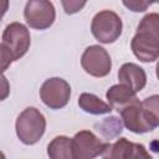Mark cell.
<instances>
[{"instance_id": "obj_1", "label": "cell", "mask_w": 159, "mask_h": 159, "mask_svg": "<svg viewBox=\"0 0 159 159\" xmlns=\"http://www.w3.org/2000/svg\"><path fill=\"white\" fill-rule=\"evenodd\" d=\"M130 46L134 56L143 62L159 57V14L152 12L142 19Z\"/></svg>"}, {"instance_id": "obj_2", "label": "cell", "mask_w": 159, "mask_h": 159, "mask_svg": "<svg viewBox=\"0 0 159 159\" xmlns=\"http://www.w3.org/2000/svg\"><path fill=\"white\" fill-rule=\"evenodd\" d=\"M30 47V32L25 25L20 22H11L2 34L0 45L1 50V70L2 72L11 65V62L22 57Z\"/></svg>"}, {"instance_id": "obj_3", "label": "cell", "mask_w": 159, "mask_h": 159, "mask_svg": "<svg viewBox=\"0 0 159 159\" xmlns=\"http://www.w3.org/2000/svg\"><path fill=\"white\" fill-rule=\"evenodd\" d=\"M15 128L19 139L26 145H32L43 135L46 129V119L39 109L35 107H29L19 114Z\"/></svg>"}, {"instance_id": "obj_4", "label": "cell", "mask_w": 159, "mask_h": 159, "mask_svg": "<svg viewBox=\"0 0 159 159\" xmlns=\"http://www.w3.org/2000/svg\"><path fill=\"white\" fill-rule=\"evenodd\" d=\"M91 31L99 42L112 43L122 34V20L114 11H99L92 20Z\"/></svg>"}, {"instance_id": "obj_5", "label": "cell", "mask_w": 159, "mask_h": 159, "mask_svg": "<svg viewBox=\"0 0 159 159\" xmlns=\"http://www.w3.org/2000/svg\"><path fill=\"white\" fill-rule=\"evenodd\" d=\"M71 87L70 84L58 77L46 80L40 89V97L42 102L51 109L63 108L70 99Z\"/></svg>"}, {"instance_id": "obj_6", "label": "cell", "mask_w": 159, "mask_h": 159, "mask_svg": "<svg viewBox=\"0 0 159 159\" xmlns=\"http://www.w3.org/2000/svg\"><path fill=\"white\" fill-rule=\"evenodd\" d=\"M24 16L30 27L36 30H45L53 24L56 12L51 1L31 0L25 6Z\"/></svg>"}, {"instance_id": "obj_7", "label": "cell", "mask_w": 159, "mask_h": 159, "mask_svg": "<svg viewBox=\"0 0 159 159\" xmlns=\"http://www.w3.org/2000/svg\"><path fill=\"white\" fill-rule=\"evenodd\" d=\"M109 145L108 142L98 139L89 130H81L72 138L73 159H94Z\"/></svg>"}, {"instance_id": "obj_8", "label": "cell", "mask_w": 159, "mask_h": 159, "mask_svg": "<svg viewBox=\"0 0 159 159\" xmlns=\"http://www.w3.org/2000/svg\"><path fill=\"white\" fill-rule=\"evenodd\" d=\"M82 68L93 77H104L111 72L112 61L106 48L92 45L84 50L81 57Z\"/></svg>"}, {"instance_id": "obj_9", "label": "cell", "mask_w": 159, "mask_h": 159, "mask_svg": "<svg viewBox=\"0 0 159 159\" xmlns=\"http://www.w3.org/2000/svg\"><path fill=\"white\" fill-rule=\"evenodd\" d=\"M103 159H153L147 149L138 143L128 142L119 138L116 143L109 144L102 153Z\"/></svg>"}, {"instance_id": "obj_10", "label": "cell", "mask_w": 159, "mask_h": 159, "mask_svg": "<svg viewBox=\"0 0 159 159\" xmlns=\"http://www.w3.org/2000/svg\"><path fill=\"white\" fill-rule=\"evenodd\" d=\"M119 113L122 116L124 125L129 130H132L134 133H139V134L153 130V127L148 123V120L144 116V112L142 108V102L137 101L135 103L122 109Z\"/></svg>"}, {"instance_id": "obj_11", "label": "cell", "mask_w": 159, "mask_h": 159, "mask_svg": "<svg viewBox=\"0 0 159 159\" xmlns=\"http://www.w3.org/2000/svg\"><path fill=\"white\" fill-rule=\"evenodd\" d=\"M118 80L122 84L129 87L133 92H139L147 83V75L142 67L135 63H124L118 71Z\"/></svg>"}, {"instance_id": "obj_12", "label": "cell", "mask_w": 159, "mask_h": 159, "mask_svg": "<svg viewBox=\"0 0 159 159\" xmlns=\"http://www.w3.org/2000/svg\"><path fill=\"white\" fill-rule=\"evenodd\" d=\"M106 96L109 102V106L112 108L117 109L118 112H120L125 107H128L138 101V98L135 97V92H133L129 87H127L125 84H122V83L112 86L107 91Z\"/></svg>"}, {"instance_id": "obj_13", "label": "cell", "mask_w": 159, "mask_h": 159, "mask_svg": "<svg viewBox=\"0 0 159 159\" xmlns=\"http://www.w3.org/2000/svg\"><path fill=\"white\" fill-rule=\"evenodd\" d=\"M47 154L50 159H73L72 139L65 135L53 138L47 147Z\"/></svg>"}, {"instance_id": "obj_14", "label": "cell", "mask_w": 159, "mask_h": 159, "mask_svg": "<svg viewBox=\"0 0 159 159\" xmlns=\"http://www.w3.org/2000/svg\"><path fill=\"white\" fill-rule=\"evenodd\" d=\"M78 106L89 114H106L112 111L109 104L92 93H82L78 98Z\"/></svg>"}, {"instance_id": "obj_15", "label": "cell", "mask_w": 159, "mask_h": 159, "mask_svg": "<svg viewBox=\"0 0 159 159\" xmlns=\"http://www.w3.org/2000/svg\"><path fill=\"white\" fill-rule=\"evenodd\" d=\"M142 108L148 123L153 127V129L158 127L159 125V94L147 97L142 102Z\"/></svg>"}, {"instance_id": "obj_16", "label": "cell", "mask_w": 159, "mask_h": 159, "mask_svg": "<svg viewBox=\"0 0 159 159\" xmlns=\"http://www.w3.org/2000/svg\"><path fill=\"white\" fill-rule=\"evenodd\" d=\"M94 128H97V130L101 132L104 138L112 139L122 133V122L117 117H109L104 118V120L101 123H97Z\"/></svg>"}, {"instance_id": "obj_17", "label": "cell", "mask_w": 159, "mask_h": 159, "mask_svg": "<svg viewBox=\"0 0 159 159\" xmlns=\"http://www.w3.org/2000/svg\"><path fill=\"white\" fill-rule=\"evenodd\" d=\"M84 5H86V1H62V6L66 14L78 12Z\"/></svg>"}, {"instance_id": "obj_18", "label": "cell", "mask_w": 159, "mask_h": 159, "mask_svg": "<svg viewBox=\"0 0 159 159\" xmlns=\"http://www.w3.org/2000/svg\"><path fill=\"white\" fill-rule=\"evenodd\" d=\"M123 5L127 6L128 9H130L132 11L142 12V11H144L148 6H150L152 2H150V1H123Z\"/></svg>"}, {"instance_id": "obj_19", "label": "cell", "mask_w": 159, "mask_h": 159, "mask_svg": "<svg viewBox=\"0 0 159 159\" xmlns=\"http://www.w3.org/2000/svg\"><path fill=\"white\" fill-rule=\"evenodd\" d=\"M157 77L159 78V62H158V65H157Z\"/></svg>"}]
</instances>
